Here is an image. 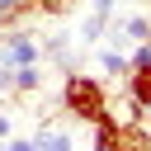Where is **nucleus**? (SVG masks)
I'll return each mask as SVG.
<instances>
[{
    "mask_svg": "<svg viewBox=\"0 0 151 151\" xmlns=\"http://www.w3.org/2000/svg\"><path fill=\"white\" fill-rule=\"evenodd\" d=\"M90 127H94L90 151H118V118H113V113H99Z\"/></svg>",
    "mask_w": 151,
    "mask_h": 151,
    "instance_id": "nucleus-5",
    "label": "nucleus"
},
{
    "mask_svg": "<svg viewBox=\"0 0 151 151\" xmlns=\"http://www.w3.org/2000/svg\"><path fill=\"white\" fill-rule=\"evenodd\" d=\"M33 146H38V151H76L71 132H66V127H52V123H38V132H33Z\"/></svg>",
    "mask_w": 151,
    "mask_h": 151,
    "instance_id": "nucleus-4",
    "label": "nucleus"
},
{
    "mask_svg": "<svg viewBox=\"0 0 151 151\" xmlns=\"http://www.w3.org/2000/svg\"><path fill=\"white\" fill-rule=\"evenodd\" d=\"M33 61H42V42H38L28 28H9V33L0 38V66L14 71V66H33Z\"/></svg>",
    "mask_w": 151,
    "mask_h": 151,
    "instance_id": "nucleus-2",
    "label": "nucleus"
},
{
    "mask_svg": "<svg viewBox=\"0 0 151 151\" xmlns=\"http://www.w3.org/2000/svg\"><path fill=\"white\" fill-rule=\"evenodd\" d=\"M80 33H85V38H90V42H99V38H104V33H109V14H99V9H94V14H90V19H85V24H80Z\"/></svg>",
    "mask_w": 151,
    "mask_h": 151,
    "instance_id": "nucleus-10",
    "label": "nucleus"
},
{
    "mask_svg": "<svg viewBox=\"0 0 151 151\" xmlns=\"http://www.w3.org/2000/svg\"><path fill=\"white\" fill-rule=\"evenodd\" d=\"M5 137H14V123H9V113H0V142Z\"/></svg>",
    "mask_w": 151,
    "mask_h": 151,
    "instance_id": "nucleus-13",
    "label": "nucleus"
},
{
    "mask_svg": "<svg viewBox=\"0 0 151 151\" xmlns=\"http://www.w3.org/2000/svg\"><path fill=\"white\" fill-rule=\"evenodd\" d=\"M0 151H38V146H33V137H5Z\"/></svg>",
    "mask_w": 151,
    "mask_h": 151,
    "instance_id": "nucleus-12",
    "label": "nucleus"
},
{
    "mask_svg": "<svg viewBox=\"0 0 151 151\" xmlns=\"http://www.w3.org/2000/svg\"><path fill=\"white\" fill-rule=\"evenodd\" d=\"M127 94H132L137 104H146V99H151V61L127 71Z\"/></svg>",
    "mask_w": 151,
    "mask_h": 151,
    "instance_id": "nucleus-9",
    "label": "nucleus"
},
{
    "mask_svg": "<svg viewBox=\"0 0 151 151\" xmlns=\"http://www.w3.org/2000/svg\"><path fill=\"white\" fill-rule=\"evenodd\" d=\"M99 66H104V76H118V80H127V71H132V61H127V52L123 47H99Z\"/></svg>",
    "mask_w": 151,
    "mask_h": 151,
    "instance_id": "nucleus-6",
    "label": "nucleus"
},
{
    "mask_svg": "<svg viewBox=\"0 0 151 151\" xmlns=\"http://www.w3.org/2000/svg\"><path fill=\"white\" fill-rule=\"evenodd\" d=\"M90 5H94L99 14H113V5H118V0H90Z\"/></svg>",
    "mask_w": 151,
    "mask_h": 151,
    "instance_id": "nucleus-14",
    "label": "nucleus"
},
{
    "mask_svg": "<svg viewBox=\"0 0 151 151\" xmlns=\"http://www.w3.org/2000/svg\"><path fill=\"white\" fill-rule=\"evenodd\" d=\"M61 109H66L76 123H94L99 113H109V85H104L99 76L66 71V80H61Z\"/></svg>",
    "mask_w": 151,
    "mask_h": 151,
    "instance_id": "nucleus-1",
    "label": "nucleus"
},
{
    "mask_svg": "<svg viewBox=\"0 0 151 151\" xmlns=\"http://www.w3.org/2000/svg\"><path fill=\"white\" fill-rule=\"evenodd\" d=\"M142 123H146V127H151V99H146V104H142Z\"/></svg>",
    "mask_w": 151,
    "mask_h": 151,
    "instance_id": "nucleus-15",
    "label": "nucleus"
},
{
    "mask_svg": "<svg viewBox=\"0 0 151 151\" xmlns=\"http://www.w3.org/2000/svg\"><path fill=\"white\" fill-rule=\"evenodd\" d=\"M123 28L127 42H151V14H127V19H113Z\"/></svg>",
    "mask_w": 151,
    "mask_h": 151,
    "instance_id": "nucleus-8",
    "label": "nucleus"
},
{
    "mask_svg": "<svg viewBox=\"0 0 151 151\" xmlns=\"http://www.w3.org/2000/svg\"><path fill=\"white\" fill-rule=\"evenodd\" d=\"M38 90H42V61L14 66V94H38Z\"/></svg>",
    "mask_w": 151,
    "mask_h": 151,
    "instance_id": "nucleus-7",
    "label": "nucleus"
},
{
    "mask_svg": "<svg viewBox=\"0 0 151 151\" xmlns=\"http://www.w3.org/2000/svg\"><path fill=\"white\" fill-rule=\"evenodd\" d=\"M38 5V14H47V19H61L66 9H71V0H33Z\"/></svg>",
    "mask_w": 151,
    "mask_h": 151,
    "instance_id": "nucleus-11",
    "label": "nucleus"
},
{
    "mask_svg": "<svg viewBox=\"0 0 151 151\" xmlns=\"http://www.w3.org/2000/svg\"><path fill=\"white\" fill-rule=\"evenodd\" d=\"M118 151H151V127L142 118L118 123Z\"/></svg>",
    "mask_w": 151,
    "mask_h": 151,
    "instance_id": "nucleus-3",
    "label": "nucleus"
}]
</instances>
